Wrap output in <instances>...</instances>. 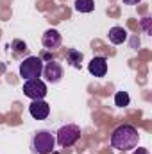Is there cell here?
I'll use <instances>...</instances> for the list:
<instances>
[{
  "label": "cell",
  "mask_w": 152,
  "mask_h": 154,
  "mask_svg": "<svg viewBox=\"0 0 152 154\" xmlns=\"http://www.w3.org/2000/svg\"><path fill=\"white\" fill-rule=\"evenodd\" d=\"M56 133L52 129H36L29 136V149L31 154H52L56 149Z\"/></svg>",
  "instance_id": "7a4b0ae2"
},
{
  "label": "cell",
  "mask_w": 152,
  "mask_h": 154,
  "mask_svg": "<svg viewBox=\"0 0 152 154\" xmlns=\"http://www.w3.org/2000/svg\"><path fill=\"white\" fill-rule=\"evenodd\" d=\"M63 66H61V63H57V61H48V63H45L43 65V72H41V75L47 79V82H50V84H57V82H61V79H63Z\"/></svg>",
  "instance_id": "8992f818"
},
{
  "label": "cell",
  "mask_w": 152,
  "mask_h": 154,
  "mask_svg": "<svg viewBox=\"0 0 152 154\" xmlns=\"http://www.w3.org/2000/svg\"><path fill=\"white\" fill-rule=\"evenodd\" d=\"M66 63L72 68H81L82 66V52H79L77 48H68L66 50Z\"/></svg>",
  "instance_id": "8fae6325"
},
{
  "label": "cell",
  "mask_w": 152,
  "mask_h": 154,
  "mask_svg": "<svg viewBox=\"0 0 152 154\" xmlns=\"http://www.w3.org/2000/svg\"><path fill=\"white\" fill-rule=\"evenodd\" d=\"M122 2H123L125 5H136V4H138V2H141V0H122Z\"/></svg>",
  "instance_id": "e0dca14e"
},
{
  "label": "cell",
  "mask_w": 152,
  "mask_h": 154,
  "mask_svg": "<svg viewBox=\"0 0 152 154\" xmlns=\"http://www.w3.org/2000/svg\"><path fill=\"white\" fill-rule=\"evenodd\" d=\"M43 72V61L38 56H29L20 63V75L25 81L29 79H39Z\"/></svg>",
  "instance_id": "277c9868"
},
{
  "label": "cell",
  "mask_w": 152,
  "mask_h": 154,
  "mask_svg": "<svg viewBox=\"0 0 152 154\" xmlns=\"http://www.w3.org/2000/svg\"><path fill=\"white\" fill-rule=\"evenodd\" d=\"M47 84L41 79H29L23 82V95L31 100H41L47 97Z\"/></svg>",
  "instance_id": "5b68a950"
},
{
  "label": "cell",
  "mask_w": 152,
  "mask_h": 154,
  "mask_svg": "<svg viewBox=\"0 0 152 154\" xmlns=\"http://www.w3.org/2000/svg\"><path fill=\"white\" fill-rule=\"evenodd\" d=\"M138 142H140V133L134 125L131 124H122L111 133V138H109V143L111 147L120 151V152H127V151H132L138 147Z\"/></svg>",
  "instance_id": "6da1fadb"
},
{
  "label": "cell",
  "mask_w": 152,
  "mask_h": 154,
  "mask_svg": "<svg viewBox=\"0 0 152 154\" xmlns=\"http://www.w3.org/2000/svg\"><path fill=\"white\" fill-rule=\"evenodd\" d=\"M108 36H109V41L113 43V45H122L125 39H127V31L123 29V27H111L109 29V32H108Z\"/></svg>",
  "instance_id": "30bf717a"
},
{
  "label": "cell",
  "mask_w": 152,
  "mask_h": 154,
  "mask_svg": "<svg viewBox=\"0 0 152 154\" xmlns=\"http://www.w3.org/2000/svg\"><path fill=\"white\" fill-rule=\"evenodd\" d=\"M88 72L95 77H104L108 74V59L104 56H95L88 63Z\"/></svg>",
  "instance_id": "ba28073f"
},
{
  "label": "cell",
  "mask_w": 152,
  "mask_h": 154,
  "mask_svg": "<svg viewBox=\"0 0 152 154\" xmlns=\"http://www.w3.org/2000/svg\"><path fill=\"white\" fill-rule=\"evenodd\" d=\"M82 131L77 124H63L57 131H56V143L61 149H68L72 145H75L81 138Z\"/></svg>",
  "instance_id": "3957f363"
},
{
  "label": "cell",
  "mask_w": 152,
  "mask_h": 154,
  "mask_svg": "<svg viewBox=\"0 0 152 154\" xmlns=\"http://www.w3.org/2000/svg\"><path fill=\"white\" fill-rule=\"evenodd\" d=\"M132 154H150V151L145 149V147H136V149L132 151Z\"/></svg>",
  "instance_id": "2e32d148"
},
{
  "label": "cell",
  "mask_w": 152,
  "mask_h": 154,
  "mask_svg": "<svg viewBox=\"0 0 152 154\" xmlns=\"http://www.w3.org/2000/svg\"><path fill=\"white\" fill-rule=\"evenodd\" d=\"M141 27L145 29V34H150L152 31H150V18L149 16H145L143 20H141Z\"/></svg>",
  "instance_id": "9a60e30c"
},
{
  "label": "cell",
  "mask_w": 152,
  "mask_h": 154,
  "mask_svg": "<svg viewBox=\"0 0 152 154\" xmlns=\"http://www.w3.org/2000/svg\"><path fill=\"white\" fill-rule=\"evenodd\" d=\"M129 102H131V97L127 91H116L114 93V106L116 108H125V106H129Z\"/></svg>",
  "instance_id": "5bb4252c"
},
{
  "label": "cell",
  "mask_w": 152,
  "mask_h": 154,
  "mask_svg": "<svg viewBox=\"0 0 152 154\" xmlns=\"http://www.w3.org/2000/svg\"><path fill=\"white\" fill-rule=\"evenodd\" d=\"M41 43L45 47V50H57L63 43V38H61V32L57 29H47L41 36Z\"/></svg>",
  "instance_id": "52a82bcc"
},
{
  "label": "cell",
  "mask_w": 152,
  "mask_h": 154,
  "mask_svg": "<svg viewBox=\"0 0 152 154\" xmlns=\"http://www.w3.org/2000/svg\"><path fill=\"white\" fill-rule=\"evenodd\" d=\"M95 9L93 0H75V11L77 13H91Z\"/></svg>",
  "instance_id": "4fadbf2b"
},
{
  "label": "cell",
  "mask_w": 152,
  "mask_h": 154,
  "mask_svg": "<svg viewBox=\"0 0 152 154\" xmlns=\"http://www.w3.org/2000/svg\"><path fill=\"white\" fill-rule=\"evenodd\" d=\"M29 113H31V116L34 120H45L47 116L50 115V106L43 99L41 100H32L31 106H29Z\"/></svg>",
  "instance_id": "9c48e42d"
},
{
  "label": "cell",
  "mask_w": 152,
  "mask_h": 154,
  "mask_svg": "<svg viewBox=\"0 0 152 154\" xmlns=\"http://www.w3.org/2000/svg\"><path fill=\"white\" fill-rule=\"evenodd\" d=\"M7 48H11L13 50V54L18 57V56H22V54H27L29 52V47H27V43L25 41H22V39H13L9 45H7Z\"/></svg>",
  "instance_id": "7c38bea8"
}]
</instances>
